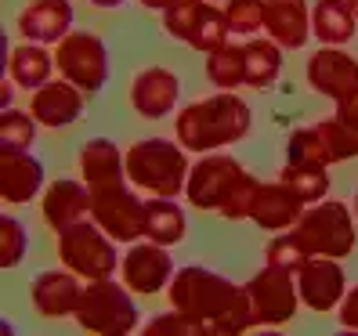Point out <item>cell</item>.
<instances>
[{
  "mask_svg": "<svg viewBox=\"0 0 358 336\" xmlns=\"http://www.w3.org/2000/svg\"><path fill=\"white\" fill-rule=\"evenodd\" d=\"M250 123H254L250 105L236 91H221V94L185 105L174 123V138L188 152L206 156V152H221L228 145L243 141L250 134Z\"/></svg>",
  "mask_w": 358,
  "mask_h": 336,
  "instance_id": "cell-1",
  "label": "cell"
},
{
  "mask_svg": "<svg viewBox=\"0 0 358 336\" xmlns=\"http://www.w3.org/2000/svg\"><path fill=\"white\" fill-rule=\"evenodd\" d=\"M188 149L174 138H141L127 149V177L149 196L178 199L188 184Z\"/></svg>",
  "mask_w": 358,
  "mask_h": 336,
  "instance_id": "cell-2",
  "label": "cell"
},
{
  "mask_svg": "<svg viewBox=\"0 0 358 336\" xmlns=\"http://www.w3.org/2000/svg\"><path fill=\"white\" fill-rule=\"evenodd\" d=\"M138 293L127 282L113 279H98L83 286V297L76 304V326L83 333H98V336H127L141 326V314L134 304Z\"/></svg>",
  "mask_w": 358,
  "mask_h": 336,
  "instance_id": "cell-3",
  "label": "cell"
},
{
  "mask_svg": "<svg viewBox=\"0 0 358 336\" xmlns=\"http://www.w3.org/2000/svg\"><path fill=\"white\" fill-rule=\"evenodd\" d=\"M243 293H246V286H236L231 279L217 275V271H210V268H199V264L178 268L174 282L166 286L171 307L192 314V319H203V322L221 319Z\"/></svg>",
  "mask_w": 358,
  "mask_h": 336,
  "instance_id": "cell-4",
  "label": "cell"
},
{
  "mask_svg": "<svg viewBox=\"0 0 358 336\" xmlns=\"http://www.w3.org/2000/svg\"><path fill=\"white\" fill-rule=\"evenodd\" d=\"M116 246L120 242L94 217H87L66 228V232H58V261L69 271H76L83 282L113 279L116 268L123 264V257H116Z\"/></svg>",
  "mask_w": 358,
  "mask_h": 336,
  "instance_id": "cell-5",
  "label": "cell"
},
{
  "mask_svg": "<svg viewBox=\"0 0 358 336\" xmlns=\"http://www.w3.org/2000/svg\"><path fill=\"white\" fill-rule=\"evenodd\" d=\"M297 235L308 242L311 254L344 261L358 242V217L355 210H348V203L322 199V203H311L301 214Z\"/></svg>",
  "mask_w": 358,
  "mask_h": 336,
  "instance_id": "cell-6",
  "label": "cell"
},
{
  "mask_svg": "<svg viewBox=\"0 0 358 336\" xmlns=\"http://www.w3.org/2000/svg\"><path fill=\"white\" fill-rule=\"evenodd\" d=\"M55 66H58V76H66L91 98L109 80V48L91 29H73L62 44H55Z\"/></svg>",
  "mask_w": 358,
  "mask_h": 336,
  "instance_id": "cell-7",
  "label": "cell"
},
{
  "mask_svg": "<svg viewBox=\"0 0 358 336\" xmlns=\"http://www.w3.org/2000/svg\"><path fill=\"white\" fill-rule=\"evenodd\" d=\"M246 286V297L254 304L257 314V326H282L289 322L301 307V289H297V275L286 268L275 264H264L261 271Z\"/></svg>",
  "mask_w": 358,
  "mask_h": 336,
  "instance_id": "cell-8",
  "label": "cell"
},
{
  "mask_svg": "<svg viewBox=\"0 0 358 336\" xmlns=\"http://www.w3.org/2000/svg\"><path fill=\"white\" fill-rule=\"evenodd\" d=\"M91 217L109 232L116 242H138L145 239V199H138L134 184H116L105 188V192H94V206Z\"/></svg>",
  "mask_w": 358,
  "mask_h": 336,
  "instance_id": "cell-9",
  "label": "cell"
},
{
  "mask_svg": "<svg viewBox=\"0 0 358 336\" xmlns=\"http://www.w3.org/2000/svg\"><path fill=\"white\" fill-rule=\"evenodd\" d=\"M174 257H171V246L152 242V239H138L131 242V249L123 254L120 264V279L127 282L138 297H152V293H163L166 286L174 282Z\"/></svg>",
  "mask_w": 358,
  "mask_h": 336,
  "instance_id": "cell-10",
  "label": "cell"
},
{
  "mask_svg": "<svg viewBox=\"0 0 358 336\" xmlns=\"http://www.w3.org/2000/svg\"><path fill=\"white\" fill-rule=\"evenodd\" d=\"M243 177V163L236 156L224 152H206L192 163L185 184V199L196 210H221L224 196L231 192V184Z\"/></svg>",
  "mask_w": 358,
  "mask_h": 336,
  "instance_id": "cell-11",
  "label": "cell"
},
{
  "mask_svg": "<svg viewBox=\"0 0 358 336\" xmlns=\"http://www.w3.org/2000/svg\"><path fill=\"white\" fill-rule=\"evenodd\" d=\"M297 289H301V304L311 307V311H336L348 293V282H344V268L336 257H322L315 254L301 271H297Z\"/></svg>",
  "mask_w": 358,
  "mask_h": 336,
  "instance_id": "cell-12",
  "label": "cell"
},
{
  "mask_svg": "<svg viewBox=\"0 0 358 336\" xmlns=\"http://www.w3.org/2000/svg\"><path fill=\"white\" fill-rule=\"evenodd\" d=\"M308 83L322 98L329 101H341L358 87V58L348 54L344 48H329L322 44L308 58Z\"/></svg>",
  "mask_w": 358,
  "mask_h": 336,
  "instance_id": "cell-13",
  "label": "cell"
},
{
  "mask_svg": "<svg viewBox=\"0 0 358 336\" xmlns=\"http://www.w3.org/2000/svg\"><path fill=\"white\" fill-rule=\"evenodd\" d=\"M83 105H87V94H83L76 83H69L66 76H58V80H48L44 87L33 91L29 112L36 116L40 127L62 131V127H73V123L80 119Z\"/></svg>",
  "mask_w": 358,
  "mask_h": 336,
  "instance_id": "cell-14",
  "label": "cell"
},
{
  "mask_svg": "<svg viewBox=\"0 0 358 336\" xmlns=\"http://www.w3.org/2000/svg\"><path fill=\"white\" fill-rule=\"evenodd\" d=\"M91 206H94V192L87 188V181H73V177H58L48 184L44 192V203H40V210H44V224L55 228V232H66V228H73L76 221H87L91 217Z\"/></svg>",
  "mask_w": 358,
  "mask_h": 336,
  "instance_id": "cell-15",
  "label": "cell"
},
{
  "mask_svg": "<svg viewBox=\"0 0 358 336\" xmlns=\"http://www.w3.org/2000/svg\"><path fill=\"white\" fill-rule=\"evenodd\" d=\"M308 210V203L293 192V188L279 177V181H261L254 210H250V221L264 232H286V228H297L301 214Z\"/></svg>",
  "mask_w": 358,
  "mask_h": 336,
  "instance_id": "cell-16",
  "label": "cell"
},
{
  "mask_svg": "<svg viewBox=\"0 0 358 336\" xmlns=\"http://www.w3.org/2000/svg\"><path fill=\"white\" fill-rule=\"evenodd\" d=\"M83 286L87 282H83L76 271H69L66 264H62V268H51V271H44V275L33 279L29 297H33V307L44 314V319H66V314H76Z\"/></svg>",
  "mask_w": 358,
  "mask_h": 336,
  "instance_id": "cell-17",
  "label": "cell"
},
{
  "mask_svg": "<svg viewBox=\"0 0 358 336\" xmlns=\"http://www.w3.org/2000/svg\"><path fill=\"white\" fill-rule=\"evenodd\" d=\"M181 98V80L163 69V66H149L141 69L131 83V105L134 112L145 116V119H163L174 112V105Z\"/></svg>",
  "mask_w": 358,
  "mask_h": 336,
  "instance_id": "cell-18",
  "label": "cell"
},
{
  "mask_svg": "<svg viewBox=\"0 0 358 336\" xmlns=\"http://www.w3.org/2000/svg\"><path fill=\"white\" fill-rule=\"evenodd\" d=\"M80 177L87 181L91 192H105V188L127 184V152L116 149L109 138H91L80 149Z\"/></svg>",
  "mask_w": 358,
  "mask_h": 336,
  "instance_id": "cell-19",
  "label": "cell"
},
{
  "mask_svg": "<svg viewBox=\"0 0 358 336\" xmlns=\"http://www.w3.org/2000/svg\"><path fill=\"white\" fill-rule=\"evenodd\" d=\"M18 33L33 44H62L73 33V4L69 0H29L18 15Z\"/></svg>",
  "mask_w": 358,
  "mask_h": 336,
  "instance_id": "cell-20",
  "label": "cell"
},
{
  "mask_svg": "<svg viewBox=\"0 0 358 336\" xmlns=\"http://www.w3.org/2000/svg\"><path fill=\"white\" fill-rule=\"evenodd\" d=\"M44 192V163L33 152H0V199L22 206Z\"/></svg>",
  "mask_w": 358,
  "mask_h": 336,
  "instance_id": "cell-21",
  "label": "cell"
},
{
  "mask_svg": "<svg viewBox=\"0 0 358 336\" xmlns=\"http://www.w3.org/2000/svg\"><path fill=\"white\" fill-rule=\"evenodd\" d=\"M264 33L286 51L304 48L311 40V8L304 0H264Z\"/></svg>",
  "mask_w": 358,
  "mask_h": 336,
  "instance_id": "cell-22",
  "label": "cell"
},
{
  "mask_svg": "<svg viewBox=\"0 0 358 336\" xmlns=\"http://www.w3.org/2000/svg\"><path fill=\"white\" fill-rule=\"evenodd\" d=\"M55 51L48 44H33V40H22L15 44L11 54H8V76L26 91H36L44 87L48 80H55Z\"/></svg>",
  "mask_w": 358,
  "mask_h": 336,
  "instance_id": "cell-23",
  "label": "cell"
},
{
  "mask_svg": "<svg viewBox=\"0 0 358 336\" xmlns=\"http://www.w3.org/2000/svg\"><path fill=\"white\" fill-rule=\"evenodd\" d=\"M355 29H358V15L351 0H319V4H311V36L319 44L344 48L351 44Z\"/></svg>",
  "mask_w": 358,
  "mask_h": 336,
  "instance_id": "cell-24",
  "label": "cell"
},
{
  "mask_svg": "<svg viewBox=\"0 0 358 336\" xmlns=\"http://www.w3.org/2000/svg\"><path fill=\"white\" fill-rule=\"evenodd\" d=\"M185 235H188V217L178 206V199H166V196L145 199V239L178 246Z\"/></svg>",
  "mask_w": 358,
  "mask_h": 336,
  "instance_id": "cell-25",
  "label": "cell"
},
{
  "mask_svg": "<svg viewBox=\"0 0 358 336\" xmlns=\"http://www.w3.org/2000/svg\"><path fill=\"white\" fill-rule=\"evenodd\" d=\"M282 44H275L271 36H250L243 44L246 54V87L254 91H268L271 83L282 73Z\"/></svg>",
  "mask_w": 358,
  "mask_h": 336,
  "instance_id": "cell-26",
  "label": "cell"
},
{
  "mask_svg": "<svg viewBox=\"0 0 358 336\" xmlns=\"http://www.w3.org/2000/svg\"><path fill=\"white\" fill-rule=\"evenodd\" d=\"M206 76L217 91H239L246 87V54H243V44L228 40L217 51L206 54Z\"/></svg>",
  "mask_w": 358,
  "mask_h": 336,
  "instance_id": "cell-27",
  "label": "cell"
},
{
  "mask_svg": "<svg viewBox=\"0 0 358 336\" xmlns=\"http://www.w3.org/2000/svg\"><path fill=\"white\" fill-rule=\"evenodd\" d=\"M286 163H297V166H329V145L319 134V127H297L286 138Z\"/></svg>",
  "mask_w": 358,
  "mask_h": 336,
  "instance_id": "cell-28",
  "label": "cell"
},
{
  "mask_svg": "<svg viewBox=\"0 0 358 336\" xmlns=\"http://www.w3.org/2000/svg\"><path fill=\"white\" fill-rule=\"evenodd\" d=\"M228 40H231V26H228L224 8L206 4L203 15H199V22H196V29H192V36H188V48L199 51V54H210V51H217L221 44H228Z\"/></svg>",
  "mask_w": 358,
  "mask_h": 336,
  "instance_id": "cell-29",
  "label": "cell"
},
{
  "mask_svg": "<svg viewBox=\"0 0 358 336\" xmlns=\"http://www.w3.org/2000/svg\"><path fill=\"white\" fill-rule=\"evenodd\" d=\"M293 192H297L308 206L311 203H322L329 196V166H297V163H286L282 174H279Z\"/></svg>",
  "mask_w": 358,
  "mask_h": 336,
  "instance_id": "cell-30",
  "label": "cell"
},
{
  "mask_svg": "<svg viewBox=\"0 0 358 336\" xmlns=\"http://www.w3.org/2000/svg\"><path fill=\"white\" fill-rule=\"evenodd\" d=\"M36 116L18 109H0V152H29L36 141Z\"/></svg>",
  "mask_w": 358,
  "mask_h": 336,
  "instance_id": "cell-31",
  "label": "cell"
},
{
  "mask_svg": "<svg viewBox=\"0 0 358 336\" xmlns=\"http://www.w3.org/2000/svg\"><path fill=\"white\" fill-rule=\"evenodd\" d=\"M315 254L308 249V242L297 235V228H286V232H275V239L268 242L264 249V264H275V268H286V271H297L311 261Z\"/></svg>",
  "mask_w": 358,
  "mask_h": 336,
  "instance_id": "cell-32",
  "label": "cell"
},
{
  "mask_svg": "<svg viewBox=\"0 0 358 336\" xmlns=\"http://www.w3.org/2000/svg\"><path fill=\"white\" fill-rule=\"evenodd\" d=\"M145 336H210V322L203 319H192V314H185L178 307L156 314V319H149L141 326Z\"/></svg>",
  "mask_w": 358,
  "mask_h": 336,
  "instance_id": "cell-33",
  "label": "cell"
},
{
  "mask_svg": "<svg viewBox=\"0 0 358 336\" xmlns=\"http://www.w3.org/2000/svg\"><path fill=\"white\" fill-rule=\"evenodd\" d=\"M210 4V0H171L159 15H163V29L171 33L174 40H185L188 44V36H192L196 22H199V15L203 8Z\"/></svg>",
  "mask_w": 358,
  "mask_h": 336,
  "instance_id": "cell-34",
  "label": "cell"
},
{
  "mask_svg": "<svg viewBox=\"0 0 358 336\" xmlns=\"http://www.w3.org/2000/svg\"><path fill=\"white\" fill-rule=\"evenodd\" d=\"M231 36H254L264 29V0H224Z\"/></svg>",
  "mask_w": 358,
  "mask_h": 336,
  "instance_id": "cell-35",
  "label": "cell"
},
{
  "mask_svg": "<svg viewBox=\"0 0 358 336\" xmlns=\"http://www.w3.org/2000/svg\"><path fill=\"white\" fill-rule=\"evenodd\" d=\"M257 188H261V181L250 174V170H243V177L231 184V192L224 196V203H221L217 214H221L224 221H250V210H254Z\"/></svg>",
  "mask_w": 358,
  "mask_h": 336,
  "instance_id": "cell-36",
  "label": "cell"
},
{
  "mask_svg": "<svg viewBox=\"0 0 358 336\" xmlns=\"http://www.w3.org/2000/svg\"><path fill=\"white\" fill-rule=\"evenodd\" d=\"M26 249H29L26 224L11 214H4L0 217V268H18L26 257Z\"/></svg>",
  "mask_w": 358,
  "mask_h": 336,
  "instance_id": "cell-37",
  "label": "cell"
},
{
  "mask_svg": "<svg viewBox=\"0 0 358 336\" xmlns=\"http://www.w3.org/2000/svg\"><path fill=\"white\" fill-rule=\"evenodd\" d=\"M315 127H319V134L326 138L333 163H348V159H358V134H351V131H348V127H344V123L336 119V116H329V119H319Z\"/></svg>",
  "mask_w": 358,
  "mask_h": 336,
  "instance_id": "cell-38",
  "label": "cell"
},
{
  "mask_svg": "<svg viewBox=\"0 0 358 336\" xmlns=\"http://www.w3.org/2000/svg\"><path fill=\"white\" fill-rule=\"evenodd\" d=\"M257 326V314H254V304H250V297L243 293V297L231 304L221 319L210 322V336H239L246 329H254Z\"/></svg>",
  "mask_w": 358,
  "mask_h": 336,
  "instance_id": "cell-39",
  "label": "cell"
},
{
  "mask_svg": "<svg viewBox=\"0 0 358 336\" xmlns=\"http://www.w3.org/2000/svg\"><path fill=\"white\" fill-rule=\"evenodd\" d=\"M336 319H341L344 333H358V282L344 293L341 307H336Z\"/></svg>",
  "mask_w": 358,
  "mask_h": 336,
  "instance_id": "cell-40",
  "label": "cell"
},
{
  "mask_svg": "<svg viewBox=\"0 0 358 336\" xmlns=\"http://www.w3.org/2000/svg\"><path fill=\"white\" fill-rule=\"evenodd\" d=\"M336 109H333V116L344 123V127L351 131V134H358V87L348 94V98H341V101H333Z\"/></svg>",
  "mask_w": 358,
  "mask_h": 336,
  "instance_id": "cell-41",
  "label": "cell"
},
{
  "mask_svg": "<svg viewBox=\"0 0 358 336\" xmlns=\"http://www.w3.org/2000/svg\"><path fill=\"white\" fill-rule=\"evenodd\" d=\"M15 87H18V83H15L11 76L0 80V109H11V101H15Z\"/></svg>",
  "mask_w": 358,
  "mask_h": 336,
  "instance_id": "cell-42",
  "label": "cell"
},
{
  "mask_svg": "<svg viewBox=\"0 0 358 336\" xmlns=\"http://www.w3.org/2000/svg\"><path fill=\"white\" fill-rule=\"evenodd\" d=\"M171 0H141V8H152V11H163Z\"/></svg>",
  "mask_w": 358,
  "mask_h": 336,
  "instance_id": "cell-43",
  "label": "cell"
},
{
  "mask_svg": "<svg viewBox=\"0 0 358 336\" xmlns=\"http://www.w3.org/2000/svg\"><path fill=\"white\" fill-rule=\"evenodd\" d=\"M91 4H98V8H120L123 0H91Z\"/></svg>",
  "mask_w": 358,
  "mask_h": 336,
  "instance_id": "cell-44",
  "label": "cell"
},
{
  "mask_svg": "<svg viewBox=\"0 0 358 336\" xmlns=\"http://www.w3.org/2000/svg\"><path fill=\"white\" fill-rule=\"evenodd\" d=\"M351 210H355V217H358V192H355V206Z\"/></svg>",
  "mask_w": 358,
  "mask_h": 336,
  "instance_id": "cell-45",
  "label": "cell"
},
{
  "mask_svg": "<svg viewBox=\"0 0 358 336\" xmlns=\"http://www.w3.org/2000/svg\"><path fill=\"white\" fill-rule=\"evenodd\" d=\"M351 8H355V15H358V0H351Z\"/></svg>",
  "mask_w": 358,
  "mask_h": 336,
  "instance_id": "cell-46",
  "label": "cell"
},
{
  "mask_svg": "<svg viewBox=\"0 0 358 336\" xmlns=\"http://www.w3.org/2000/svg\"><path fill=\"white\" fill-rule=\"evenodd\" d=\"M210 4H221V0H210Z\"/></svg>",
  "mask_w": 358,
  "mask_h": 336,
  "instance_id": "cell-47",
  "label": "cell"
}]
</instances>
